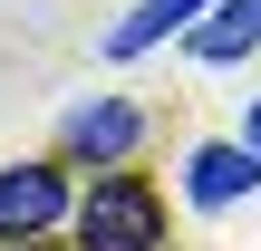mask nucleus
Instances as JSON below:
<instances>
[{
	"label": "nucleus",
	"mask_w": 261,
	"mask_h": 251,
	"mask_svg": "<svg viewBox=\"0 0 261 251\" xmlns=\"http://www.w3.org/2000/svg\"><path fill=\"white\" fill-rule=\"evenodd\" d=\"M252 193H261V155H242V145H194V155H184V203L232 213V203H252Z\"/></svg>",
	"instance_id": "4"
},
{
	"label": "nucleus",
	"mask_w": 261,
	"mask_h": 251,
	"mask_svg": "<svg viewBox=\"0 0 261 251\" xmlns=\"http://www.w3.org/2000/svg\"><path fill=\"white\" fill-rule=\"evenodd\" d=\"M184 48H194L203 68H232V58H252V48H261V0H213V10L184 29Z\"/></svg>",
	"instance_id": "5"
},
{
	"label": "nucleus",
	"mask_w": 261,
	"mask_h": 251,
	"mask_svg": "<svg viewBox=\"0 0 261 251\" xmlns=\"http://www.w3.org/2000/svg\"><path fill=\"white\" fill-rule=\"evenodd\" d=\"M10 251H39V242H10Z\"/></svg>",
	"instance_id": "8"
},
{
	"label": "nucleus",
	"mask_w": 261,
	"mask_h": 251,
	"mask_svg": "<svg viewBox=\"0 0 261 251\" xmlns=\"http://www.w3.org/2000/svg\"><path fill=\"white\" fill-rule=\"evenodd\" d=\"M68 213H77V242L87 251H155L165 242V193L136 184V174H97Z\"/></svg>",
	"instance_id": "1"
},
{
	"label": "nucleus",
	"mask_w": 261,
	"mask_h": 251,
	"mask_svg": "<svg viewBox=\"0 0 261 251\" xmlns=\"http://www.w3.org/2000/svg\"><path fill=\"white\" fill-rule=\"evenodd\" d=\"M213 0H136L126 19H116V39H107V58H145V48H165V39H184L194 19H203Z\"/></svg>",
	"instance_id": "6"
},
{
	"label": "nucleus",
	"mask_w": 261,
	"mask_h": 251,
	"mask_svg": "<svg viewBox=\"0 0 261 251\" xmlns=\"http://www.w3.org/2000/svg\"><path fill=\"white\" fill-rule=\"evenodd\" d=\"M58 145L77 155V164H97V174H116L136 145H145V106H126V97H87V106H68V126H58Z\"/></svg>",
	"instance_id": "2"
},
{
	"label": "nucleus",
	"mask_w": 261,
	"mask_h": 251,
	"mask_svg": "<svg viewBox=\"0 0 261 251\" xmlns=\"http://www.w3.org/2000/svg\"><path fill=\"white\" fill-rule=\"evenodd\" d=\"M242 155H261V97H252V116H242Z\"/></svg>",
	"instance_id": "7"
},
{
	"label": "nucleus",
	"mask_w": 261,
	"mask_h": 251,
	"mask_svg": "<svg viewBox=\"0 0 261 251\" xmlns=\"http://www.w3.org/2000/svg\"><path fill=\"white\" fill-rule=\"evenodd\" d=\"M58 213H68V174L58 164H0V251L39 242Z\"/></svg>",
	"instance_id": "3"
}]
</instances>
